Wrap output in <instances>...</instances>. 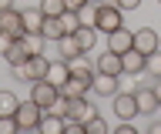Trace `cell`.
<instances>
[{
	"label": "cell",
	"instance_id": "obj_1",
	"mask_svg": "<svg viewBox=\"0 0 161 134\" xmlns=\"http://www.w3.org/2000/svg\"><path fill=\"white\" fill-rule=\"evenodd\" d=\"M91 24L97 27V34H111V30H118L121 24H124V10H121L114 0H108V3H94Z\"/></svg>",
	"mask_w": 161,
	"mask_h": 134
},
{
	"label": "cell",
	"instance_id": "obj_2",
	"mask_svg": "<svg viewBox=\"0 0 161 134\" xmlns=\"http://www.w3.org/2000/svg\"><path fill=\"white\" fill-rule=\"evenodd\" d=\"M17 127L20 131H37V124H40V117H44V107H40L37 101H20V107H17Z\"/></svg>",
	"mask_w": 161,
	"mask_h": 134
},
{
	"label": "cell",
	"instance_id": "obj_3",
	"mask_svg": "<svg viewBox=\"0 0 161 134\" xmlns=\"http://www.w3.org/2000/svg\"><path fill=\"white\" fill-rule=\"evenodd\" d=\"M57 94H60V87H57V84H50L47 77H40V81H30V101H37L44 111H47L54 101H57Z\"/></svg>",
	"mask_w": 161,
	"mask_h": 134
},
{
	"label": "cell",
	"instance_id": "obj_4",
	"mask_svg": "<svg viewBox=\"0 0 161 134\" xmlns=\"http://www.w3.org/2000/svg\"><path fill=\"white\" fill-rule=\"evenodd\" d=\"M114 114L118 121H134L138 117V101H134V91H118L114 94Z\"/></svg>",
	"mask_w": 161,
	"mask_h": 134
},
{
	"label": "cell",
	"instance_id": "obj_5",
	"mask_svg": "<svg viewBox=\"0 0 161 134\" xmlns=\"http://www.w3.org/2000/svg\"><path fill=\"white\" fill-rule=\"evenodd\" d=\"M131 47H134V30H128L124 24H121L118 30L108 34V51H114V54H128Z\"/></svg>",
	"mask_w": 161,
	"mask_h": 134
},
{
	"label": "cell",
	"instance_id": "obj_6",
	"mask_svg": "<svg viewBox=\"0 0 161 134\" xmlns=\"http://www.w3.org/2000/svg\"><path fill=\"white\" fill-rule=\"evenodd\" d=\"M94 71H97V74H111V77H121V74H124L121 54H114V51L97 54V61H94Z\"/></svg>",
	"mask_w": 161,
	"mask_h": 134
},
{
	"label": "cell",
	"instance_id": "obj_7",
	"mask_svg": "<svg viewBox=\"0 0 161 134\" xmlns=\"http://www.w3.org/2000/svg\"><path fill=\"white\" fill-rule=\"evenodd\" d=\"M91 91L97 94V97H114V94L121 91V77H111V74H97V71H94Z\"/></svg>",
	"mask_w": 161,
	"mask_h": 134
},
{
	"label": "cell",
	"instance_id": "obj_8",
	"mask_svg": "<svg viewBox=\"0 0 161 134\" xmlns=\"http://www.w3.org/2000/svg\"><path fill=\"white\" fill-rule=\"evenodd\" d=\"M134 101H138L141 114H158L161 111V97L154 94V87H134Z\"/></svg>",
	"mask_w": 161,
	"mask_h": 134
},
{
	"label": "cell",
	"instance_id": "obj_9",
	"mask_svg": "<svg viewBox=\"0 0 161 134\" xmlns=\"http://www.w3.org/2000/svg\"><path fill=\"white\" fill-rule=\"evenodd\" d=\"M134 51H141L144 57L154 51H161V40H158V34L151 30V27H141V30H134Z\"/></svg>",
	"mask_w": 161,
	"mask_h": 134
},
{
	"label": "cell",
	"instance_id": "obj_10",
	"mask_svg": "<svg viewBox=\"0 0 161 134\" xmlns=\"http://www.w3.org/2000/svg\"><path fill=\"white\" fill-rule=\"evenodd\" d=\"M0 30L10 34V37H24V17H20V10H0Z\"/></svg>",
	"mask_w": 161,
	"mask_h": 134
},
{
	"label": "cell",
	"instance_id": "obj_11",
	"mask_svg": "<svg viewBox=\"0 0 161 134\" xmlns=\"http://www.w3.org/2000/svg\"><path fill=\"white\" fill-rule=\"evenodd\" d=\"M54 57H60V61H74V57H77V54H84L77 47V40H74V34H64V37H57V40H54ZM54 57H50V61H54Z\"/></svg>",
	"mask_w": 161,
	"mask_h": 134
},
{
	"label": "cell",
	"instance_id": "obj_12",
	"mask_svg": "<svg viewBox=\"0 0 161 134\" xmlns=\"http://www.w3.org/2000/svg\"><path fill=\"white\" fill-rule=\"evenodd\" d=\"M94 114H97V107L87 101V94L70 97V114H67V117H74V121H87V117H94Z\"/></svg>",
	"mask_w": 161,
	"mask_h": 134
},
{
	"label": "cell",
	"instance_id": "obj_13",
	"mask_svg": "<svg viewBox=\"0 0 161 134\" xmlns=\"http://www.w3.org/2000/svg\"><path fill=\"white\" fill-rule=\"evenodd\" d=\"M121 64H124V77H138L144 74V54L131 47L128 54H121Z\"/></svg>",
	"mask_w": 161,
	"mask_h": 134
},
{
	"label": "cell",
	"instance_id": "obj_14",
	"mask_svg": "<svg viewBox=\"0 0 161 134\" xmlns=\"http://www.w3.org/2000/svg\"><path fill=\"white\" fill-rule=\"evenodd\" d=\"M44 77H47L50 84H57V87H60V84L70 77V64H67V61H60V57H54V61L47 64V74H44Z\"/></svg>",
	"mask_w": 161,
	"mask_h": 134
},
{
	"label": "cell",
	"instance_id": "obj_15",
	"mask_svg": "<svg viewBox=\"0 0 161 134\" xmlns=\"http://www.w3.org/2000/svg\"><path fill=\"white\" fill-rule=\"evenodd\" d=\"M74 40H77V47L84 54L94 51V44H97V27H94V24H91V27H87V24H80L77 30H74Z\"/></svg>",
	"mask_w": 161,
	"mask_h": 134
},
{
	"label": "cell",
	"instance_id": "obj_16",
	"mask_svg": "<svg viewBox=\"0 0 161 134\" xmlns=\"http://www.w3.org/2000/svg\"><path fill=\"white\" fill-rule=\"evenodd\" d=\"M87 91H91V81H84V77H74V74H70L64 84H60V94H64V97H80V94H87Z\"/></svg>",
	"mask_w": 161,
	"mask_h": 134
},
{
	"label": "cell",
	"instance_id": "obj_17",
	"mask_svg": "<svg viewBox=\"0 0 161 134\" xmlns=\"http://www.w3.org/2000/svg\"><path fill=\"white\" fill-rule=\"evenodd\" d=\"M64 124H67V117H57V114L44 111V117H40V124H37V131H44V134H64Z\"/></svg>",
	"mask_w": 161,
	"mask_h": 134
},
{
	"label": "cell",
	"instance_id": "obj_18",
	"mask_svg": "<svg viewBox=\"0 0 161 134\" xmlns=\"http://www.w3.org/2000/svg\"><path fill=\"white\" fill-rule=\"evenodd\" d=\"M20 17H24V34H40V24H44L40 7H27V10H20Z\"/></svg>",
	"mask_w": 161,
	"mask_h": 134
},
{
	"label": "cell",
	"instance_id": "obj_19",
	"mask_svg": "<svg viewBox=\"0 0 161 134\" xmlns=\"http://www.w3.org/2000/svg\"><path fill=\"white\" fill-rule=\"evenodd\" d=\"M67 64H70V74H74V77L94 81V64H91L87 57H84V54H77V57H74V61H67Z\"/></svg>",
	"mask_w": 161,
	"mask_h": 134
},
{
	"label": "cell",
	"instance_id": "obj_20",
	"mask_svg": "<svg viewBox=\"0 0 161 134\" xmlns=\"http://www.w3.org/2000/svg\"><path fill=\"white\" fill-rule=\"evenodd\" d=\"M40 37L44 40H57V37H64V27H60V17H44V24H40Z\"/></svg>",
	"mask_w": 161,
	"mask_h": 134
},
{
	"label": "cell",
	"instance_id": "obj_21",
	"mask_svg": "<svg viewBox=\"0 0 161 134\" xmlns=\"http://www.w3.org/2000/svg\"><path fill=\"white\" fill-rule=\"evenodd\" d=\"M20 107V97L14 91H0V117H14Z\"/></svg>",
	"mask_w": 161,
	"mask_h": 134
},
{
	"label": "cell",
	"instance_id": "obj_22",
	"mask_svg": "<svg viewBox=\"0 0 161 134\" xmlns=\"http://www.w3.org/2000/svg\"><path fill=\"white\" fill-rule=\"evenodd\" d=\"M27 57H30V54L24 51V44H20V37H17V40H14V44H10L7 51H3V61H7L10 67H17V64H24V61H27Z\"/></svg>",
	"mask_w": 161,
	"mask_h": 134
},
{
	"label": "cell",
	"instance_id": "obj_23",
	"mask_svg": "<svg viewBox=\"0 0 161 134\" xmlns=\"http://www.w3.org/2000/svg\"><path fill=\"white\" fill-rule=\"evenodd\" d=\"M47 64H50L47 54H30L27 57V67H30V74H34V81H40V77L47 74Z\"/></svg>",
	"mask_w": 161,
	"mask_h": 134
},
{
	"label": "cell",
	"instance_id": "obj_24",
	"mask_svg": "<svg viewBox=\"0 0 161 134\" xmlns=\"http://www.w3.org/2000/svg\"><path fill=\"white\" fill-rule=\"evenodd\" d=\"M20 44H24V51L27 54H44V37H40V34H24V37H20Z\"/></svg>",
	"mask_w": 161,
	"mask_h": 134
},
{
	"label": "cell",
	"instance_id": "obj_25",
	"mask_svg": "<svg viewBox=\"0 0 161 134\" xmlns=\"http://www.w3.org/2000/svg\"><path fill=\"white\" fill-rule=\"evenodd\" d=\"M37 7H40L44 17H60V13L67 10V3H64V0H40Z\"/></svg>",
	"mask_w": 161,
	"mask_h": 134
},
{
	"label": "cell",
	"instance_id": "obj_26",
	"mask_svg": "<svg viewBox=\"0 0 161 134\" xmlns=\"http://www.w3.org/2000/svg\"><path fill=\"white\" fill-rule=\"evenodd\" d=\"M80 24H84V20H80L77 10H64V13H60V27H64V34H74Z\"/></svg>",
	"mask_w": 161,
	"mask_h": 134
},
{
	"label": "cell",
	"instance_id": "obj_27",
	"mask_svg": "<svg viewBox=\"0 0 161 134\" xmlns=\"http://www.w3.org/2000/svg\"><path fill=\"white\" fill-rule=\"evenodd\" d=\"M144 74L161 77V51H154V54H148V57H144Z\"/></svg>",
	"mask_w": 161,
	"mask_h": 134
},
{
	"label": "cell",
	"instance_id": "obj_28",
	"mask_svg": "<svg viewBox=\"0 0 161 134\" xmlns=\"http://www.w3.org/2000/svg\"><path fill=\"white\" fill-rule=\"evenodd\" d=\"M84 131H87V134H104V131H108V124L94 114V117H87V121H84Z\"/></svg>",
	"mask_w": 161,
	"mask_h": 134
},
{
	"label": "cell",
	"instance_id": "obj_29",
	"mask_svg": "<svg viewBox=\"0 0 161 134\" xmlns=\"http://www.w3.org/2000/svg\"><path fill=\"white\" fill-rule=\"evenodd\" d=\"M14 77H17V81H24V84H30V81H34V74H30L27 61H24V64H17V67H14Z\"/></svg>",
	"mask_w": 161,
	"mask_h": 134
},
{
	"label": "cell",
	"instance_id": "obj_30",
	"mask_svg": "<svg viewBox=\"0 0 161 134\" xmlns=\"http://www.w3.org/2000/svg\"><path fill=\"white\" fill-rule=\"evenodd\" d=\"M17 117H0V134H17Z\"/></svg>",
	"mask_w": 161,
	"mask_h": 134
},
{
	"label": "cell",
	"instance_id": "obj_31",
	"mask_svg": "<svg viewBox=\"0 0 161 134\" xmlns=\"http://www.w3.org/2000/svg\"><path fill=\"white\" fill-rule=\"evenodd\" d=\"M114 134H138V127H134L131 121H121L118 127H114Z\"/></svg>",
	"mask_w": 161,
	"mask_h": 134
},
{
	"label": "cell",
	"instance_id": "obj_32",
	"mask_svg": "<svg viewBox=\"0 0 161 134\" xmlns=\"http://www.w3.org/2000/svg\"><path fill=\"white\" fill-rule=\"evenodd\" d=\"M114 3H118L121 10H138L141 7V0H114Z\"/></svg>",
	"mask_w": 161,
	"mask_h": 134
},
{
	"label": "cell",
	"instance_id": "obj_33",
	"mask_svg": "<svg viewBox=\"0 0 161 134\" xmlns=\"http://www.w3.org/2000/svg\"><path fill=\"white\" fill-rule=\"evenodd\" d=\"M64 3H67V10H84V7H87V3H91V0H64Z\"/></svg>",
	"mask_w": 161,
	"mask_h": 134
},
{
	"label": "cell",
	"instance_id": "obj_34",
	"mask_svg": "<svg viewBox=\"0 0 161 134\" xmlns=\"http://www.w3.org/2000/svg\"><path fill=\"white\" fill-rule=\"evenodd\" d=\"M14 40H17V37H10V34H3V30H0V54L7 51V47H10Z\"/></svg>",
	"mask_w": 161,
	"mask_h": 134
},
{
	"label": "cell",
	"instance_id": "obj_35",
	"mask_svg": "<svg viewBox=\"0 0 161 134\" xmlns=\"http://www.w3.org/2000/svg\"><path fill=\"white\" fill-rule=\"evenodd\" d=\"M148 134H161V121H151V127H148Z\"/></svg>",
	"mask_w": 161,
	"mask_h": 134
},
{
	"label": "cell",
	"instance_id": "obj_36",
	"mask_svg": "<svg viewBox=\"0 0 161 134\" xmlns=\"http://www.w3.org/2000/svg\"><path fill=\"white\" fill-rule=\"evenodd\" d=\"M151 87H154V94L161 97V77H154V84H151Z\"/></svg>",
	"mask_w": 161,
	"mask_h": 134
},
{
	"label": "cell",
	"instance_id": "obj_37",
	"mask_svg": "<svg viewBox=\"0 0 161 134\" xmlns=\"http://www.w3.org/2000/svg\"><path fill=\"white\" fill-rule=\"evenodd\" d=\"M14 7V0H0V10H10Z\"/></svg>",
	"mask_w": 161,
	"mask_h": 134
},
{
	"label": "cell",
	"instance_id": "obj_38",
	"mask_svg": "<svg viewBox=\"0 0 161 134\" xmlns=\"http://www.w3.org/2000/svg\"><path fill=\"white\" fill-rule=\"evenodd\" d=\"M91 3H108V0H91Z\"/></svg>",
	"mask_w": 161,
	"mask_h": 134
},
{
	"label": "cell",
	"instance_id": "obj_39",
	"mask_svg": "<svg viewBox=\"0 0 161 134\" xmlns=\"http://www.w3.org/2000/svg\"><path fill=\"white\" fill-rule=\"evenodd\" d=\"M158 3H161V0H158Z\"/></svg>",
	"mask_w": 161,
	"mask_h": 134
}]
</instances>
